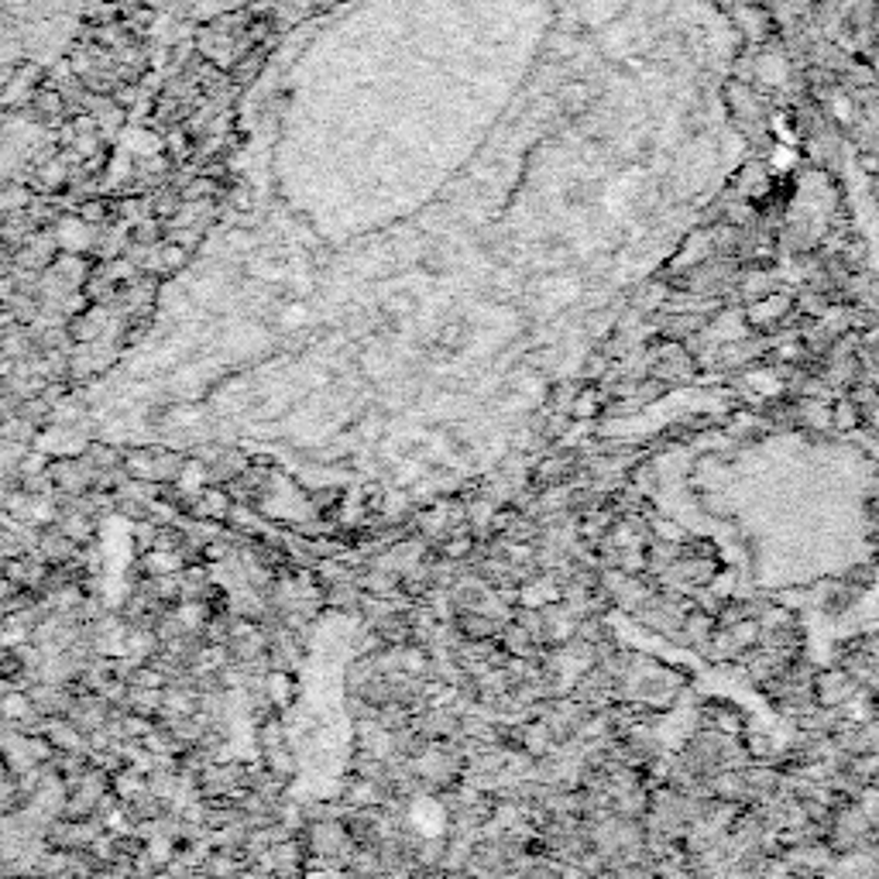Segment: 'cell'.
<instances>
[{"mask_svg": "<svg viewBox=\"0 0 879 879\" xmlns=\"http://www.w3.org/2000/svg\"><path fill=\"white\" fill-rule=\"evenodd\" d=\"M794 310V302L787 299V296H759V299H752V306H749V323H756V326H767V323H776V320H783Z\"/></svg>", "mask_w": 879, "mask_h": 879, "instance_id": "1", "label": "cell"}, {"mask_svg": "<svg viewBox=\"0 0 879 879\" xmlns=\"http://www.w3.org/2000/svg\"><path fill=\"white\" fill-rule=\"evenodd\" d=\"M852 694V680L842 674V670H828L818 677V698L831 708V704H842L845 698Z\"/></svg>", "mask_w": 879, "mask_h": 879, "instance_id": "2", "label": "cell"}, {"mask_svg": "<svg viewBox=\"0 0 879 879\" xmlns=\"http://www.w3.org/2000/svg\"><path fill=\"white\" fill-rule=\"evenodd\" d=\"M471 344V326L464 320H447L440 330H437V347L447 351V354H458Z\"/></svg>", "mask_w": 879, "mask_h": 879, "instance_id": "3", "label": "cell"}, {"mask_svg": "<svg viewBox=\"0 0 879 879\" xmlns=\"http://www.w3.org/2000/svg\"><path fill=\"white\" fill-rule=\"evenodd\" d=\"M45 739L56 743L59 749H76L80 746V732L69 728V722H49V725H45Z\"/></svg>", "mask_w": 879, "mask_h": 879, "instance_id": "4", "label": "cell"}, {"mask_svg": "<svg viewBox=\"0 0 879 879\" xmlns=\"http://www.w3.org/2000/svg\"><path fill=\"white\" fill-rule=\"evenodd\" d=\"M200 506H203L206 515H224V512H230V498L221 488H203Z\"/></svg>", "mask_w": 879, "mask_h": 879, "instance_id": "5", "label": "cell"}, {"mask_svg": "<svg viewBox=\"0 0 879 879\" xmlns=\"http://www.w3.org/2000/svg\"><path fill=\"white\" fill-rule=\"evenodd\" d=\"M743 791H746V783H743V776H739V773H722V776L715 780V794H718V797H725V800L743 797Z\"/></svg>", "mask_w": 879, "mask_h": 879, "instance_id": "6", "label": "cell"}, {"mask_svg": "<svg viewBox=\"0 0 879 879\" xmlns=\"http://www.w3.org/2000/svg\"><path fill=\"white\" fill-rule=\"evenodd\" d=\"M461 629H464L471 639H485V636L495 632V622H491V619H482V615H464V619H461Z\"/></svg>", "mask_w": 879, "mask_h": 879, "instance_id": "7", "label": "cell"}, {"mask_svg": "<svg viewBox=\"0 0 879 879\" xmlns=\"http://www.w3.org/2000/svg\"><path fill=\"white\" fill-rule=\"evenodd\" d=\"M595 413H598V392H591V389L578 392V399H574V416H595Z\"/></svg>", "mask_w": 879, "mask_h": 879, "instance_id": "8", "label": "cell"}, {"mask_svg": "<svg viewBox=\"0 0 879 879\" xmlns=\"http://www.w3.org/2000/svg\"><path fill=\"white\" fill-rule=\"evenodd\" d=\"M471 550V539L467 536H461V539H450L447 543V557H464Z\"/></svg>", "mask_w": 879, "mask_h": 879, "instance_id": "9", "label": "cell"}]
</instances>
